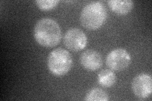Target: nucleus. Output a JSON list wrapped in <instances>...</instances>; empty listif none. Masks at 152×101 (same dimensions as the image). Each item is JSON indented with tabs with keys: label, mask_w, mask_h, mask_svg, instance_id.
Wrapping results in <instances>:
<instances>
[{
	"label": "nucleus",
	"mask_w": 152,
	"mask_h": 101,
	"mask_svg": "<svg viewBox=\"0 0 152 101\" xmlns=\"http://www.w3.org/2000/svg\"><path fill=\"white\" fill-rule=\"evenodd\" d=\"M34 37L39 45L46 47H53L58 45L61 41V28L53 19L41 18L36 23Z\"/></svg>",
	"instance_id": "1"
},
{
	"label": "nucleus",
	"mask_w": 152,
	"mask_h": 101,
	"mask_svg": "<svg viewBox=\"0 0 152 101\" xmlns=\"http://www.w3.org/2000/svg\"><path fill=\"white\" fill-rule=\"evenodd\" d=\"M107 12L101 1H93L86 5L80 13V21L82 25L89 30H96L105 22Z\"/></svg>",
	"instance_id": "2"
},
{
	"label": "nucleus",
	"mask_w": 152,
	"mask_h": 101,
	"mask_svg": "<svg viewBox=\"0 0 152 101\" xmlns=\"http://www.w3.org/2000/svg\"><path fill=\"white\" fill-rule=\"evenodd\" d=\"M47 64L52 74L61 76L67 73L72 68V57L66 49L60 47L56 48L49 54Z\"/></svg>",
	"instance_id": "3"
},
{
	"label": "nucleus",
	"mask_w": 152,
	"mask_h": 101,
	"mask_svg": "<svg viewBox=\"0 0 152 101\" xmlns=\"http://www.w3.org/2000/svg\"><path fill=\"white\" fill-rule=\"evenodd\" d=\"M64 42L68 49L77 52L86 47L88 37L86 33L79 28H71L66 31L64 37Z\"/></svg>",
	"instance_id": "4"
},
{
	"label": "nucleus",
	"mask_w": 152,
	"mask_h": 101,
	"mask_svg": "<svg viewBox=\"0 0 152 101\" xmlns=\"http://www.w3.org/2000/svg\"><path fill=\"white\" fill-rule=\"evenodd\" d=\"M131 56L126 49L117 48L109 52L107 58L106 64L110 70L121 71L129 65Z\"/></svg>",
	"instance_id": "5"
},
{
	"label": "nucleus",
	"mask_w": 152,
	"mask_h": 101,
	"mask_svg": "<svg viewBox=\"0 0 152 101\" xmlns=\"http://www.w3.org/2000/svg\"><path fill=\"white\" fill-rule=\"evenodd\" d=\"M132 89L136 97L140 99L148 97L152 92L151 76L146 73L137 75L132 80Z\"/></svg>",
	"instance_id": "6"
},
{
	"label": "nucleus",
	"mask_w": 152,
	"mask_h": 101,
	"mask_svg": "<svg viewBox=\"0 0 152 101\" xmlns=\"http://www.w3.org/2000/svg\"><path fill=\"white\" fill-rule=\"evenodd\" d=\"M79 61L84 68L94 71L99 69L103 65L102 55L93 49H88L80 54Z\"/></svg>",
	"instance_id": "7"
},
{
	"label": "nucleus",
	"mask_w": 152,
	"mask_h": 101,
	"mask_svg": "<svg viewBox=\"0 0 152 101\" xmlns=\"http://www.w3.org/2000/svg\"><path fill=\"white\" fill-rule=\"evenodd\" d=\"M107 3L113 12L121 15L129 13L134 7V2L131 0H110Z\"/></svg>",
	"instance_id": "8"
},
{
	"label": "nucleus",
	"mask_w": 152,
	"mask_h": 101,
	"mask_svg": "<svg viewBox=\"0 0 152 101\" xmlns=\"http://www.w3.org/2000/svg\"><path fill=\"white\" fill-rule=\"evenodd\" d=\"M97 80L103 87L110 88L115 83L116 75L112 70L104 69L98 73Z\"/></svg>",
	"instance_id": "9"
},
{
	"label": "nucleus",
	"mask_w": 152,
	"mask_h": 101,
	"mask_svg": "<svg viewBox=\"0 0 152 101\" xmlns=\"http://www.w3.org/2000/svg\"><path fill=\"white\" fill-rule=\"evenodd\" d=\"M87 101H107L109 99L108 94L100 88H93L88 91L85 96Z\"/></svg>",
	"instance_id": "10"
},
{
	"label": "nucleus",
	"mask_w": 152,
	"mask_h": 101,
	"mask_svg": "<svg viewBox=\"0 0 152 101\" xmlns=\"http://www.w3.org/2000/svg\"><path fill=\"white\" fill-rule=\"evenodd\" d=\"M37 7L42 11H49L55 8L59 3L58 0H37L36 1Z\"/></svg>",
	"instance_id": "11"
}]
</instances>
